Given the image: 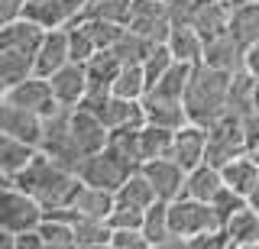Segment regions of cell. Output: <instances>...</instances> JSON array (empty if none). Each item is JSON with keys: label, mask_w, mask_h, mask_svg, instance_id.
I'll return each instance as SVG.
<instances>
[{"label": "cell", "mask_w": 259, "mask_h": 249, "mask_svg": "<svg viewBox=\"0 0 259 249\" xmlns=\"http://www.w3.org/2000/svg\"><path fill=\"white\" fill-rule=\"evenodd\" d=\"M165 220H168L172 236L182 239V246L188 243L191 236L221 230V223H217V217H214L207 201H194V197H182V194L165 201Z\"/></svg>", "instance_id": "4"}, {"label": "cell", "mask_w": 259, "mask_h": 249, "mask_svg": "<svg viewBox=\"0 0 259 249\" xmlns=\"http://www.w3.org/2000/svg\"><path fill=\"white\" fill-rule=\"evenodd\" d=\"M133 168L136 165H130L126 159L117 156L110 146H104V149H97V152L81 159L75 175H78V181H84V184H94V188H104V191H117Z\"/></svg>", "instance_id": "5"}, {"label": "cell", "mask_w": 259, "mask_h": 249, "mask_svg": "<svg viewBox=\"0 0 259 249\" xmlns=\"http://www.w3.org/2000/svg\"><path fill=\"white\" fill-rule=\"evenodd\" d=\"M221 172H217L214 165L207 162H198L194 168H188L182 178V188H178V194L182 197H194V201H210L217 194V188H221ZM175 194V197H178Z\"/></svg>", "instance_id": "23"}, {"label": "cell", "mask_w": 259, "mask_h": 249, "mask_svg": "<svg viewBox=\"0 0 259 249\" xmlns=\"http://www.w3.org/2000/svg\"><path fill=\"white\" fill-rule=\"evenodd\" d=\"M243 152L259 162V114L243 117Z\"/></svg>", "instance_id": "44"}, {"label": "cell", "mask_w": 259, "mask_h": 249, "mask_svg": "<svg viewBox=\"0 0 259 249\" xmlns=\"http://www.w3.org/2000/svg\"><path fill=\"white\" fill-rule=\"evenodd\" d=\"M32 71V59L29 55H16V52H0V84L10 87L20 78H26Z\"/></svg>", "instance_id": "39"}, {"label": "cell", "mask_w": 259, "mask_h": 249, "mask_svg": "<svg viewBox=\"0 0 259 249\" xmlns=\"http://www.w3.org/2000/svg\"><path fill=\"white\" fill-rule=\"evenodd\" d=\"M224 236H227V246L233 249H243V246H259V214L253 211L249 204L237 207L224 223Z\"/></svg>", "instance_id": "19"}, {"label": "cell", "mask_w": 259, "mask_h": 249, "mask_svg": "<svg viewBox=\"0 0 259 249\" xmlns=\"http://www.w3.org/2000/svg\"><path fill=\"white\" fill-rule=\"evenodd\" d=\"M140 233L146 236V243L149 246H182V239L172 236V230H168V220H165V201H152L149 207L143 211V223H140Z\"/></svg>", "instance_id": "24"}, {"label": "cell", "mask_w": 259, "mask_h": 249, "mask_svg": "<svg viewBox=\"0 0 259 249\" xmlns=\"http://www.w3.org/2000/svg\"><path fill=\"white\" fill-rule=\"evenodd\" d=\"M217 172H221V181L227 184V188L237 191V194H243V197H246L249 191L256 188V181H259V162H256V159H249L246 152L233 156L230 162H224Z\"/></svg>", "instance_id": "22"}, {"label": "cell", "mask_w": 259, "mask_h": 249, "mask_svg": "<svg viewBox=\"0 0 259 249\" xmlns=\"http://www.w3.org/2000/svg\"><path fill=\"white\" fill-rule=\"evenodd\" d=\"M172 133H175V130L143 123L140 133H136V139H140V162H146V159H162V156H168V149H172Z\"/></svg>", "instance_id": "31"}, {"label": "cell", "mask_w": 259, "mask_h": 249, "mask_svg": "<svg viewBox=\"0 0 259 249\" xmlns=\"http://www.w3.org/2000/svg\"><path fill=\"white\" fill-rule=\"evenodd\" d=\"M162 7H165V17L172 26H188L194 0H162Z\"/></svg>", "instance_id": "46"}, {"label": "cell", "mask_w": 259, "mask_h": 249, "mask_svg": "<svg viewBox=\"0 0 259 249\" xmlns=\"http://www.w3.org/2000/svg\"><path fill=\"white\" fill-rule=\"evenodd\" d=\"M42 33L46 29L36 26L32 20L16 17L13 23H4V26H0V52H16V55H29L32 59V52H36Z\"/></svg>", "instance_id": "18"}, {"label": "cell", "mask_w": 259, "mask_h": 249, "mask_svg": "<svg viewBox=\"0 0 259 249\" xmlns=\"http://www.w3.org/2000/svg\"><path fill=\"white\" fill-rule=\"evenodd\" d=\"M243 71H246L249 78H259V39L243 49Z\"/></svg>", "instance_id": "47"}, {"label": "cell", "mask_w": 259, "mask_h": 249, "mask_svg": "<svg viewBox=\"0 0 259 249\" xmlns=\"http://www.w3.org/2000/svg\"><path fill=\"white\" fill-rule=\"evenodd\" d=\"M253 114H259V78L253 81Z\"/></svg>", "instance_id": "52"}, {"label": "cell", "mask_w": 259, "mask_h": 249, "mask_svg": "<svg viewBox=\"0 0 259 249\" xmlns=\"http://www.w3.org/2000/svg\"><path fill=\"white\" fill-rule=\"evenodd\" d=\"M46 81H49V91H52V97H55L59 107H75L81 101V94L88 91V75H84V65H81V62H65V65L55 68Z\"/></svg>", "instance_id": "11"}, {"label": "cell", "mask_w": 259, "mask_h": 249, "mask_svg": "<svg viewBox=\"0 0 259 249\" xmlns=\"http://www.w3.org/2000/svg\"><path fill=\"white\" fill-rule=\"evenodd\" d=\"M84 4L88 0H65V7H68V20H75L81 10H84Z\"/></svg>", "instance_id": "50"}, {"label": "cell", "mask_w": 259, "mask_h": 249, "mask_svg": "<svg viewBox=\"0 0 259 249\" xmlns=\"http://www.w3.org/2000/svg\"><path fill=\"white\" fill-rule=\"evenodd\" d=\"M4 184H10V175H4V172H0V188H4Z\"/></svg>", "instance_id": "53"}, {"label": "cell", "mask_w": 259, "mask_h": 249, "mask_svg": "<svg viewBox=\"0 0 259 249\" xmlns=\"http://www.w3.org/2000/svg\"><path fill=\"white\" fill-rule=\"evenodd\" d=\"M227 33L233 36V42H237L240 49H246L249 42H256L259 39V0H246V4L230 7Z\"/></svg>", "instance_id": "21"}, {"label": "cell", "mask_w": 259, "mask_h": 249, "mask_svg": "<svg viewBox=\"0 0 259 249\" xmlns=\"http://www.w3.org/2000/svg\"><path fill=\"white\" fill-rule=\"evenodd\" d=\"M152 45H156L152 39H146V36H140V33H133V29L123 26V33L117 36V42H113L110 49H113V55H117L120 62H143Z\"/></svg>", "instance_id": "34"}, {"label": "cell", "mask_w": 259, "mask_h": 249, "mask_svg": "<svg viewBox=\"0 0 259 249\" xmlns=\"http://www.w3.org/2000/svg\"><path fill=\"white\" fill-rule=\"evenodd\" d=\"M201 62L210 65V68H221V71H227V75H233V71L243 68V49L233 42L230 33H221V36H214V39L204 42Z\"/></svg>", "instance_id": "20"}, {"label": "cell", "mask_w": 259, "mask_h": 249, "mask_svg": "<svg viewBox=\"0 0 259 249\" xmlns=\"http://www.w3.org/2000/svg\"><path fill=\"white\" fill-rule=\"evenodd\" d=\"M172 52L165 49V42H156L152 45L149 52H146V59L140 62V68H143V78H146V91H149L152 87V81H156V78L162 75V71H165L168 65H172Z\"/></svg>", "instance_id": "40"}, {"label": "cell", "mask_w": 259, "mask_h": 249, "mask_svg": "<svg viewBox=\"0 0 259 249\" xmlns=\"http://www.w3.org/2000/svg\"><path fill=\"white\" fill-rule=\"evenodd\" d=\"M168 159L178 162L188 172L198 162H204V126L198 123H182L172 133V149H168Z\"/></svg>", "instance_id": "16"}, {"label": "cell", "mask_w": 259, "mask_h": 249, "mask_svg": "<svg viewBox=\"0 0 259 249\" xmlns=\"http://www.w3.org/2000/svg\"><path fill=\"white\" fill-rule=\"evenodd\" d=\"M107 246H113V249H146L149 243H146V236L140 230H110Z\"/></svg>", "instance_id": "45"}, {"label": "cell", "mask_w": 259, "mask_h": 249, "mask_svg": "<svg viewBox=\"0 0 259 249\" xmlns=\"http://www.w3.org/2000/svg\"><path fill=\"white\" fill-rule=\"evenodd\" d=\"M65 36H68V59L71 62H84L94 52V42L78 23H65Z\"/></svg>", "instance_id": "42"}, {"label": "cell", "mask_w": 259, "mask_h": 249, "mask_svg": "<svg viewBox=\"0 0 259 249\" xmlns=\"http://www.w3.org/2000/svg\"><path fill=\"white\" fill-rule=\"evenodd\" d=\"M32 146H26V142H20V139H13V136H4L0 133V172L4 175H13L16 168H23L29 162V156H32Z\"/></svg>", "instance_id": "36"}, {"label": "cell", "mask_w": 259, "mask_h": 249, "mask_svg": "<svg viewBox=\"0 0 259 249\" xmlns=\"http://www.w3.org/2000/svg\"><path fill=\"white\" fill-rule=\"evenodd\" d=\"M81 217H94V220H107L110 207H113V191H104V188H94V184H84L78 181L75 194H71V204Z\"/></svg>", "instance_id": "25"}, {"label": "cell", "mask_w": 259, "mask_h": 249, "mask_svg": "<svg viewBox=\"0 0 259 249\" xmlns=\"http://www.w3.org/2000/svg\"><path fill=\"white\" fill-rule=\"evenodd\" d=\"M140 172L146 175V181L152 184V191H156L159 201H172L178 194V188H182V178H185V168L172 162L168 156L162 159H146V162L136 165Z\"/></svg>", "instance_id": "13"}, {"label": "cell", "mask_w": 259, "mask_h": 249, "mask_svg": "<svg viewBox=\"0 0 259 249\" xmlns=\"http://www.w3.org/2000/svg\"><path fill=\"white\" fill-rule=\"evenodd\" d=\"M68 114H71V107H59V110H52L49 117H42L36 152H42L46 159H52V162L62 165L65 172H78V165H81V159H84V152L78 149L75 136H71Z\"/></svg>", "instance_id": "3"}, {"label": "cell", "mask_w": 259, "mask_h": 249, "mask_svg": "<svg viewBox=\"0 0 259 249\" xmlns=\"http://www.w3.org/2000/svg\"><path fill=\"white\" fill-rule=\"evenodd\" d=\"M81 65H84V75H88V87H110L113 75L120 71L123 62L113 55V49H94Z\"/></svg>", "instance_id": "27"}, {"label": "cell", "mask_w": 259, "mask_h": 249, "mask_svg": "<svg viewBox=\"0 0 259 249\" xmlns=\"http://www.w3.org/2000/svg\"><path fill=\"white\" fill-rule=\"evenodd\" d=\"M188 68L191 65H185V62H172L162 75L152 81L149 91H156V94H165V97H182V91H185V81H188Z\"/></svg>", "instance_id": "38"}, {"label": "cell", "mask_w": 259, "mask_h": 249, "mask_svg": "<svg viewBox=\"0 0 259 249\" xmlns=\"http://www.w3.org/2000/svg\"><path fill=\"white\" fill-rule=\"evenodd\" d=\"M13 246L16 249H42V236L36 233V227L23 230V233H16V236H13Z\"/></svg>", "instance_id": "48"}, {"label": "cell", "mask_w": 259, "mask_h": 249, "mask_svg": "<svg viewBox=\"0 0 259 249\" xmlns=\"http://www.w3.org/2000/svg\"><path fill=\"white\" fill-rule=\"evenodd\" d=\"M4 97L10 104H16V107H23V110H32L36 117H49L52 110H59L52 91H49V81L42 75H32V71L26 78H20L16 84L4 87Z\"/></svg>", "instance_id": "8"}, {"label": "cell", "mask_w": 259, "mask_h": 249, "mask_svg": "<svg viewBox=\"0 0 259 249\" xmlns=\"http://www.w3.org/2000/svg\"><path fill=\"white\" fill-rule=\"evenodd\" d=\"M0 94H4V84H0Z\"/></svg>", "instance_id": "54"}, {"label": "cell", "mask_w": 259, "mask_h": 249, "mask_svg": "<svg viewBox=\"0 0 259 249\" xmlns=\"http://www.w3.org/2000/svg\"><path fill=\"white\" fill-rule=\"evenodd\" d=\"M165 49L172 52L175 62L194 65V62H201V49H204V42H201V36L194 33L191 26H168Z\"/></svg>", "instance_id": "26"}, {"label": "cell", "mask_w": 259, "mask_h": 249, "mask_svg": "<svg viewBox=\"0 0 259 249\" xmlns=\"http://www.w3.org/2000/svg\"><path fill=\"white\" fill-rule=\"evenodd\" d=\"M207 204H210V211H214L217 223L224 227V223H227V217H230L233 211H237V207H243V204H246V197H243V194H237V191H230L227 184H221V188H217V194L210 197Z\"/></svg>", "instance_id": "41"}, {"label": "cell", "mask_w": 259, "mask_h": 249, "mask_svg": "<svg viewBox=\"0 0 259 249\" xmlns=\"http://www.w3.org/2000/svg\"><path fill=\"white\" fill-rule=\"evenodd\" d=\"M240 152H243V120L224 110L210 126H204V162L221 168Z\"/></svg>", "instance_id": "6"}, {"label": "cell", "mask_w": 259, "mask_h": 249, "mask_svg": "<svg viewBox=\"0 0 259 249\" xmlns=\"http://www.w3.org/2000/svg\"><path fill=\"white\" fill-rule=\"evenodd\" d=\"M227 4H230V0H227Z\"/></svg>", "instance_id": "55"}, {"label": "cell", "mask_w": 259, "mask_h": 249, "mask_svg": "<svg viewBox=\"0 0 259 249\" xmlns=\"http://www.w3.org/2000/svg\"><path fill=\"white\" fill-rule=\"evenodd\" d=\"M140 223H143V211H140V207L117 204V201H113V207L107 214V227L110 230H140Z\"/></svg>", "instance_id": "43"}, {"label": "cell", "mask_w": 259, "mask_h": 249, "mask_svg": "<svg viewBox=\"0 0 259 249\" xmlns=\"http://www.w3.org/2000/svg\"><path fill=\"white\" fill-rule=\"evenodd\" d=\"M126 13H130V0H88V4H84V10H81L75 20H81V17H91V20L126 23Z\"/></svg>", "instance_id": "37"}, {"label": "cell", "mask_w": 259, "mask_h": 249, "mask_svg": "<svg viewBox=\"0 0 259 249\" xmlns=\"http://www.w3.org/2000/svg\"><path fill=\"white\" fill-rule=\"evenodd\" d=\"M23 17V0H0V26Z\"/></svg>", "instance_id": "49"}, {"label": "cell", "mask_w": 259, "mask_h": 249, "mask_svg": "<svg viewBox=\"0 0 259 249\" xmlns=\"http://www.w3.org/2000/svg\"><path fill=\"white\" fill-rule=\"evenodd\" d=\"M36 233L42 236V246L52 249H75V233H71L68 220H55V217H42L36 223Z\"/></svg>", "instance_id": "33"}, {"label": "cell", "mask_w": 259, "mask_h": 249, "mask_svg": "<svg viewBox=\"0 0 259 249\" xmlns=\"http://www.w3.org/2000/svg\"><path fill=\"white\" fill-rule=\"evenodd\" d=\"M126 29L140 33L152 42H165L168 36V17H165V7L162 0H130V13H126Z\"/></svg>", "instance_id": "9"}, {"label": "cell", "mask_w": 259, "mask_h": 249, "mask_svg": "<svg viewBox=\"0 0 259 249\" xmlns=\"http://www.w3.org/2000/svg\"><path fill=\"white\" fill-rule=\"evenodd\" d=\"M68 126H71V136H75L78 149L84 152V156H91V152H97V149L107 146V133H110V130L91 114V110H84V107H71V114H68Z\"/></svg>", "instance_id": "17"}, {"label": "cell", "mask_w": 259, "mask_h": 249, "mask_svg": "<svg viewBox=\"0 0 259 249\" xmlns=\"http://www.w3.org/2000/svg\"><path fill=\"white\" fill-rule=\"evenodd\" d=\"M71 233H75V249L107 246V239H110L107 220H94V217H81V214L71 220Z\"/></svg>", "instance_id": "32"}, {"label": "cell", "mask_w": 259, "mask_h": 249, "mask_svg": "<svg viewBox=\"0 0 259 249\" xmlns=\"http://www.w3.org/2000/svg\"><path fill=\"white\" fill-rule=\"evenodd\" d=\"M39 220H42V207H39L36 197H29L13 181L0 188V230L16 236L23 230H32Z\"/></svg>", "instance_id": "7"}, {"label": "cell", "mask_w": 259, "mask_h": 249, "mask_svg": "<svg viewBox=\"0 0 259 249\" xmlns=\"http://www.w3.org/2000/svg\"><path fill=\"white\" fill-rule=\"evenodd\" d=\"M140 107H143V120H146V123H152V126L178 130L182 123H188L185 107H182V97H165V94L146 91L143 97H140Z\"/></svg>", "instance_id": "15"}, {"label": "cell", "mask_w": 259, "mask_h": 249, "mask_svg": "<svg viewBox=\"0 0 259 249\" xmlns=\"http://www.w3.org/2000/svg\"><path fill=\"white\" fill-rule=\"evenodd\" d=\"M110 94H117V97H123V101H140L143 97L146 78H143L140 62H123V65H120V71L110 81Z\"/></svg>", "instance_id": "30"}, {"label": "cell", "mask_w": 259, "mask_h": 249, "mask_svg": "<svg viewBox=\"0 0 259 249\" xmlns=\"http://www.w3.org/2000/svg\"><path fill=\"white\" fill-rule=\"evenodd\" d=\"M227 87H230V75L221 68H210L204 62H194L188 68V81L182 91V107L188 123L210 126L217 117L227 110Z\"/></svg>", "instance_id": "2"}, {"label": "cell", "mask_w": 259, "mask_h": 249, "mask_svg": "<svg viewBox=\"0 0 259 249\" xmlns=\"http://www.w3.org/2000/svg\"><path fill=\"white\" fill-rule=\"evenodd\" d=\"M227 20H230V4L227 0H194L188 26L201 36V42L227 33Z\"/></svg>", "instance_id": "14"}, {"label": "cell", "mask_w": 259, "mask_h": 249, "mask_svg": "<svg viewBox=\"0 0 259 249\" xmlns=\"http://www.w3.org/2000/svg\"><path fill=\"white\" fill-rule=\"evenodd\" d=\"M10 181L16 188H23L29 197H36L42 211H49V207H68L71 194L78 188V175L65 172L62 165H55L42 152H32L29 162L10 175Z\"/></svg>", "instance_id": "1"}, {"label": "cell", "mask_w": 259, "mask_h": 249, "mask_svg": "<svg viewBox=\"0 0 259 249\" xmlns=\"http://www.w3.org/2000/svg\"><path fill=\"white\" fill-rule=\"evenodd\" d=\"M23 17L42 29H55L68 23V7L65 0H23Z\"/></svg>", "instance_id": "29"}, {"label": "cell", "mask_w": 259, "mask_h": 249, "mask_svg": "<svg viewBox=\"0 0 259 249\" xmlns=\"http://www.w3.org/2000/svg\"><path fill=\"white\" fill-rule=\"evenodd\" d=\"M68 59V36H65V26L46 29L42 39H39L36 52H32V75H42L49 78L55 68H62Z\"/></svg>", "instance_id": "12"}, {"label": "cell", "mask_w": 259, "mask_h": 249, "mask_svg": "<svg viewBox=\"0 0 259 249\" xmlns=\"http://www.w3.org/2000/svg\"><path fill=\"white\" fill-rule=\"evenodd\" d=\"M39 126H42V117H36L32 110L16 107V104H10L0 94V133L4 136H13V139H20V142H26V146L36 149Z\"/></svg>", "instance_id": "10"}, {"label": "cell", "mask_w": 259, "mask_h": 249, "mask_svg": "<svg viewBox=\"0 0 259 249\" xmlns=\"http://www.w3.org/2000/svg\"><path fill=\"white\" fill-rule=\"evenodd\" d=\"M10 246H13V236L7 230H0V249H10Z\"/></svg>", "instance_id": "51"}, {"label": "cell", "mask_w": 259, "mask_h": 249, "mask_svg": "<svg viewBox=\"0 0 259 249\" xmlns=\"http://www.w3.org/2000/svg\"><path fill=\"white\" fill-rule=\"evenodd\" d=\"M68 23H78L88 36H91L94 49H110L117 42V36L123 33V23H110V20H91V17H81V20H68Z\"/></svg>", "instance_id": "35"}, {"label": "cell", "mask_w": 259, "mask_h": 249, "mask_svg": "<svg viewBox=\"0 0 259 249\" xmlns=\"http://www.w3.org/2000/svg\"><path fill=\"white\" fill-rule=\"evenodd\" d=\"M113 201H117V204H130V207L146 211V207L156 201V191H152V184L146 181V175L140 172V168H133V172L123 178V184L113 191Z\"/></svg>", "instance_id": "28"}]
</instances>
